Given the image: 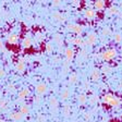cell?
<instances>
[{"mask_svg": "<svg viewBox=\"0 0 122 122\" xmlns=\"http://www.w3.org/2000/svg\"><path fill=\"white\" fill-rule=\"evenodd\" d=\"M68 30L73 32V33H76V34H81L82 33V27L77 24H69L68 25Z\"/></svg>", "mask_w": 122, "mask_h": 122, "instance_id": "5", "label": "cell"}, {"mask_svg": "<svg viewBox=\"0 0 122 122\" xmlns=\"http://www.w3.org/2000/svg\"><path fill=\"white\" fill-rule=\"evenodd\" d=\"M20 113L22 114H27L28 113V107L27 106H22L21 107V110H20Z\"/></svg>", "mask_w": 122, "mask_h": 122, "instance_id": "22", "label": "cell"}, {"mask_svg": "<svg viewBox=\"0 0 122 122\" xmlns=\"http://www.w3.org/2000/svg\"><path fill=\"white\" fill-rule=\"evenodd\" d=\"M0 122H5V121H2V120H1V119H0Z\"/></svg>", "mask_w": 122, "mask_h": 122, "instance_id": "37", "label": "cell"}, {"mask_svg": "<svg viewBox=\"0 0 122 122\" xmlns=\"http://www.w3.org/2000/svg\"><path fill=\"white\" fill-rule=\"evenodd\" d=\"M96 41H97V36H96V34L89 33L88 35H87V37H86V41H84V43H85V45L93 46V45H95V44H96Z\"/></svg>", "mask_w": 122, "mask_h": 122, "instance_id": "3", "label": "cell"}, {"mask_svg": "<svg viewBox=\"0 0 122 122\" xmlns=\"http://www.w3.org/2000/svg\"><path fill=\"white\" fill-rule=\"evenodd\" d=\"M79 80V76H77V74L75 73V72H73V73L70 74V76H69V81H70V83L74 84L76 83V81Z\"/></svg>", "mask_w": 122, "mask_h": 122, "instance_id": "11", "label": "cell"}, {"mask_svg": "<svg viewBox=\"0 0 122 122\" xmlns=\"http://www.w3.org/2000/svg\"><path fill=\"white\" fill-rule=\"evenodd\" d=\"M5 105H7V102H5V99H0V107H1V108H5Z\"/></svg>", "mask_w": 122, "mask_h": 122, "instance_id": "28", "label": "cell"}, {"mask_svg": "<svg viewBox=\"0 0 122 122\" xmlns=\"http://www.w3.org/2000/svg\"><path fill=\"white\" fill-rule=\"evenodd\" d=\"M30 44H32V41H30V37H25L24 39H23L22 46L24 47V48H28V47H30Z\"/></svg>", "mask_w": 122, "mask_h": 122, "instance_id": "15", "label": "cell"}, {"mask_svg": "<svg viewBox=\"0 0 122 122\" xmlns=\"http://www.w3.org/2000/svg\"><path fill=\"white\" fill-rule=\"evenodd\" d=\"M52 5H56V7H57V5H60V1H53V3H52Z\"/></svg>", "mask_w": 122, "mask_h": 122, "instance_id": "33", "label": "cell"}, {"mask_svg": "<svg viewBox=\"0 0 122 122\" xmlns=\"http://www.w3.org/2000/svg\"><path fill=\"white\" fill-rule=\"evenodd\" d=\"M16 70H18L19 72H24V70H25V64H24L23 61H20V62L16 64Z\"/></svg>", "mask_w": 122, "mask_h": 122, "instance_id": "17", "label": "cell"}, {"mask_svg": "<svg viewBox=\"0 0 122 122\" xmlns=\"http://www.w3.org/2000/svg\"><path fill=\"white\" fill-rule=\"evenodd\" d=\"M46 50H47V52H52V46H51V44H47L46 45Z\"/></svg>", "mask_w": 122, "mask_h": 122, "instance_id": "27", "label": "cell"}, {"mask_svg": "<svg viewBox=\"0 0 122 122\" xmlns=\"http://www.w3.org/2000/svg\"><path fill=\"white\" fill-rule=\"evenodd\" d=\"M102 102H104V104L110 105V106H112V107H118V106L121 105V100H120L119 98H117L116 96L111 95V94L104 95V97H102Z\"/></svg>", "mask_w": 122, "mask_h": 122, "instance_id": "1", "label": "cell"}, {"mask_svg": "<svg viewBox=\"0 0 122 122\" xmlns=\"http://www.w3.org/2000/svg\"><path fill=\"white\" fill-rule=\"evenodd\" d=\"M72 43H73L74 45H79V46H84L85 45V43L83 41L82 37H75L74 39H72Z\"/></svg>", "mask_w": 122, "mask_h": 122, "instance_id": "13", "label": "cell"}, {"mask_svg": "<svg viewBox=\"0 0 122 122\" xmlns=\"http://www.w3.org/2000/svg\"><path fill=\"white\" fill-rule=\"evenodd\" d=\"M52 16H53V19H55V20L59 21V22H63V21H64V18L59 12H55L52 14Z\"/></svg>", "mask_w": 122, "mask_h": 122, "instance_id": "16", "label": "cell"}, {"mask_svg": "<svg viewBox=\"0 0 122 122\" xmlns=\"http://www.w3.org/2000/svg\"><path fill=\"white\" fill-rule=\"evenodd\" d=\"M49 104H50L51 110L56 111V110L58 109V100H57V98H55V97H51V98H50V102H49Z\"/></svg>", "mask_w": 122, "mask_h": 122, "instance_id": "8", "label": "cell"}, {"mask_svg": "<svg viewBox=\"0 0 122 122\" xmlns=\"http://www.w3.org/2000/svg\"><path fill=\"white\" fill-rule=\"evenodd\" d=\"M105 5H106V2L105 1H96V2L94 3V5H95V8L96 9H98V10H102V9H104L105 8Z\"/></svg>", "mask_w": 122, "mask_h": 122, "instance_id": "14", "label": "cell"}, {"mask_svg": "<svg viewBox=\"0 0 122 122\" xmlns=\"http://www.w3.org/2000/svg\"><path fill=\"white\" fill-rule=\"evenodd\" d=\"M109 13L110 14H118L119 13V9L117 7H111L109 9Z\"/></svg>", "mask_w": 122, "mask_h": 122, "instance_id": "24", "label": "cell"}, {"mask_svg": "<svg viewBox=\"0 0 122 122\" xmlns=\"http://www.w3.org/2000/svg\"><path fill=\"white\" fill-rule=\"evenodd\" d=\"M55 41H56L57 44H58V46H62V38H61L60 35H56L55 36Z\"/></svg>", "mask_w": 122, "mask_h": 122, "instance_id": "23", "label": "cell"}, {"mask_svg": "<svg viewBox=\"0 0 122 122\" xmlns=\"http://www.w3.org/2000/svg\"><path fill=\"white\" fill-rule=\"evenodd\" d=\"M39 100H41V97H39V96L35 97V102H39Z\"/></svg>", "mask_w": 122, "mask_h": 122, "instance_id": "35", "label": "cell"}, {"mask_svg": "<svg viewBox=\"0 0 122 122\" xmlns=\"http://www.w3.org/2000/svg\"><path fill=\"white\" fill-rule=\"evenodd\" d=\"M121 10H122V3H121Z\"/></svg>", "mask_w": 122, "mask_h": 122, "instance_id": "38", "label": "cell"}, {"mask_svg": "<svg viewBox=\"0 0 122 122\" xmlns=\"http://www.w3.org/2000/svg\"><path fill=\"white\" fill-rule=\"evenodd\" d=\"M63 114L66 116V117L70 116V106H64V108H63Z\"/></svg>", "mask_w": 122, "mask_h": 122, "instance_id": "25", "label": "cell"}, {"mask_svg": "<svg viewBox=\"0 0 122 122\" xmlns=\"http://www.w3.org/2000/svg\"><path fill=\"white\" fill-rule=\"evenodd\" d=\"M102 71H104V72H106V73H109V72L111 71V69H110V68H108V66H105L104 68H102Z\"/></svg>", "mask_w": 122, "mask_h": 122, "instance_id": "29", "label": "cell"}, {"mask_svg": "<svg viewBox=\"0 0 122 122\" xmlns=\"http://www.w3.org/2000/svg\"><path fill=\"white\" fill-rule=\"evenodd\" d=\"M95 15H96V13H95L94 10H92V9H88V10L85 11V16L87 19H94Z\"/></svg>", "mask_w": 122, "mask_h": 122, "instance_id": "12", "label": "cell"}, {"mask_svg": "<svg viewBox=\"0 0 122 122\" xmlns=\"http://www.w3.org/2000/svg\"><path fill=\"white\" fill-rule=\"evenodd\" d=\"M113 39L116 41V43H121L122 41V35L121 34H114L113 35Z\"/></svg>", "mask_w": 122, "mask_h": 122, "instance_id": "21", "label": "cell"}, {"mask_svg": "<svg viewBox=\"0 0 122 122\" xmlns=\"http://www.w3.org/2000/svg\"><path fill=\"white\" fill-rule=\"evenodd\" d=\"M77 100H79V102L80 104H85V102H87V97L85 96V95H83V94H81V95H79L77 96Z\"/></svg>", "mask_w": 122, "mask_h": 122, "instance_id": "18", "label": "cell"}, {"mask_svg": "<svg viewBox=\"0 0 122 122\" xmlns=\"http://www.w3.org/2000/svg\"><path fill=\"white\" fill-rule=\"evenodd\" d=\"M109 33H110V32H109V30H108V28H105V30H102V34H104V35H108Z\"/></svg>", "mask_w": 122, "mask_h": 122, "instance_id": "30", "label": "cell"}, {"mask_svg": "<svg viewBox=\"0 0 122 122\" xmlns=\"http://www.w3.org/2000/svg\"><path fill=\"white\" fill-rule=\"evenodd\" d=\"M35 89L38 95H43V94H45L46 91H47V86H46V84H44V83H39L36 85Z\"/></svg>", "mask_w": 122, "mask_h": 122, "instance_id": "4", "label": "cell"}, {"mask_svg": "<svg viewBox=\"0 0 122 122\" xmlns=\"http://www.w3.org/2000/svg\"><path fill=\"white\" fill-rule=\"evenodd\" d=\"M22 117L23 116L20 113V112H13V113L11 114V119H13V120H21Z\"/></svg>", "mask_w": 122, "mask_h": 122, "instance_id": "19", "label": "cell"}, {"mask_svg": "<svg viewBox=\"0 0 122 122\" xmlns=\"http://www.w3.org/2000/svg\"><path fill=\"white\" fill-rule=\"evenodd\" d=\"M97 102H98V98H97V96H92L91 98H89V102H91L92 105L97 104Z\"/></svg>", "mask_w": 122, "mask_h": 122, "instance_id": "26", "label": "cell"}, {"mask_svg": "<svg viewBox=\"0 0 122 122\" xmlns=\"http://www.w3.org/2000/svg\"><path fill=\"white\" fill-rule=\"evenodd\" d=\"M18 41H19L18 34H10L8 36V43L9 44H18Z\"/></svg>", "mask_w": 122, "mask_h": 122, "instance_id": "7", "label": "cell"}, {"mask_svg": "<svg viewBox=\"0 0 122 122\" xmlns=\"http://www.w3.org/2000/svg\"><path fill=\"white\" fill-rule=\"evenodd\" d=\"M69 96H70V92H69V89H63V91L61 92V98L62 99H68Z\"/></svg>", "mask_w": 122, "mask_h": 122, "instance_id": "20", "label": "cell"}, {"mask_svg": "<svg viewBox=\"0 0 122 122\" xmlns=\"http://www.w3.org/2000/svg\"><path fill=\"white\" fill-rule=\"evenodd\" d=\"M0 49H3V43H2V41H0Z\"/></svg>", "mask_w": 122, "mask_h": 122, "instance_id": "36", "label": "cell"}, {"mask_svg": "<svg viewBox=\"0 0 122 122\" xmlns=\"http://www.w3.org/2000/svg\"><path fill=\"white\" fill-rule=\"evenodd\" d=\"M5 71H3V69H0V77H3L5 76Z\"/></svg>", "mask_w": 122, "mask_h": 122, "instance_id": "31", "label": "cell"}, {"mask_svg": "<svg viewBox=\"0 0 122 122\" xmlns=\"http://www.w3.org/2000/svg\"><path fill=\"white\" fill-rule=\"evenodd\" d=\"M116 55H117V51L114 50V49H109V50H106L105 52H102L100 55V57L105 61H110L111 59H113L116 57Z\"/></svg>", "mask_w": 122, "mask_h": 122, "instance_id": "2", "label": "cell"}, {"mask_svg": "<svg viewBox=\"0 0 122 122\" xmlns=\"http://www.w3.org/2000/svg\"><path fill=\"white\" fill-rule=\"evenodd\" d=\"M64 53H66V61H72V59H73L74 57V51L72 48H70V47H68V48L66 49V51H64Z\"/></svg>", "mask_w": 122, "mask_h": 122, "instance_id": "6", "label": "cell"}, {"mask_svg": "<svg viewBox=\"0 0 122 122\" xmlns=\"http://www.w3.org/2000/svg\"><path fill=\"white\" fill-rule=\"evenodd\" d=\"M91 79H92V81H94V82L98 81V80L100 79V72H99L98 70H94V71L92 72Z\"/></svg>", "mask_w": 122, "mask_h": 122, "instance_id": "10", "label": "cell"}, {"mask_svg": "<svg viewBox=\"0 0 122 122\" xmlns=\"http://www.w3.org/2000/svg\"><path fill=\"white\" fill-rule=\"evenodd\" d=\"M85 119H86V120H89V119H91V113H89V112L85 114Z\"/></svg>", "mask_w": 122, "mask_h": 122, "instance_id": "32", "label": "cell"}, {"mask_svg": "<svg viewBox=\"0 0 122 122\" xmlns=\"http://www.w3.org/2000/svg\"><path fill=\"white\" fill-rule=\"evenodd\" d=\"M37 38L39 39V41H41V39H43V35H41V34H37Z\"/></svg>", "mask_w": 122, "mask_h": 122, "instance_id": "34", "label": "cell"}, {"mask_svg": "<svg viewBox=\"0 0 122 122\" xmlns=\"http://www.w3.org/2000/svg\"><path fill=\"white\" fill-rule=\"evenodd\" d=\"M28 94H30V91H28L27 88H23L22 91L19 92L18 97H19V99H24V98H26V96H27Z\"/></svg>", "mask_w": 122, "mask_h": 122, "instance_id": "9", "label": "cell"}]
</instances>
